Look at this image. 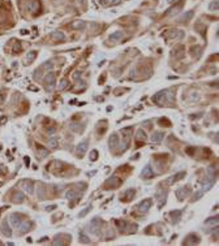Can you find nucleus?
Masks as SVG:
<instances>
[{"label": "nucleus", "mask_w": 219, "mask_h": 246, "mask_svg": "<svg viewBox=\"0 0 219 246\" xmlns=\"http://www.w3.org/2000/svg\"><path fill=\"white\" fill-rule=\"evenodd\" d=\"M136 194V190H134V189H129V190H126L125 191V198H126V201H128V199H130V198H133V195Z\"/></svg>", "instance_id": "35"}, {"label": "nucleus", "mask_w": 219, "mask_h": 246, "mask_svg": "<svg viewBox=\"0 0 219 246\" xmlns=\"http://www.w3.org/2000/svg\"><path fill=\"white\" fill-rule=\"evenodd\" d=\"M35 58H37V52H35V51H30V52H28V55H26V61H28V64L33 63Z\"/></svg>", "instance_id": "28"}, {"label": "nucleus", "mask_w": 219, "mask_h": 246, "mask_svg": "<svg viewBox=\"0 0 219 246\" xmlns=\"http://www.w3.org/2000/svg\"><path fill=\"white\" fill-rule=\"evenodd\" d=\"M119 142H120V139H119V135H117L116 133H113L111 137L108 138V146L111 150H115V148L119 146Z\"/></svg>", "instance_id": "7"}, {"label": "nucleus", "mask_w": 219, "mask_h": 246, "mask_svg": "<svg viewBox=\"0 0 219 246\" xmlns=\"http://www.w3.org/2000/svg\"><path fill=\"white\" fill-rule=\"evenodd\" d=\"M80 124H77V122H72V124H69V129L73 130V131H76V133H82L85 129V126L82 125V126H78Z\"/></svg>", "instance_id": "21"}, {"label": "nucleus", "mask_w": 219, "mask_h": 246, "mask_svg": "<svg viewBox=\"0 0 219 246\" xmlns=\"http://www.w3.org/2000/svg\"><path fill=\"white\" fill-rule=\"evenodd\" d=\"M28 7H29V11L30 12L35 13L37 11H39V2H38V0H32V2L28 4Z\"/></svg>", "instance_id": "19"}, {"label": "nucleus", "mask_w": 219, "mask_h": 246, "mask_svg": "<svg viewBox=\"0 0 219 246\" xmlns=\"http://www.w3.org/2000/svg\"><path fill=\"white\" fill-rule=\"evenodd\" d=\"M21 186H22V189L25 191H28L29 194H33L34 193V189H33V181L32 180H24L22 182H21Z\"/></svg>", "instance_id": "11"}, {"label": "nucleus", "mask_w": 219, "mask_h": 246, "mask_svg": "<svg viewBox=\"0 0 219 246\" xmlns=\"http://www.w3.org/2000/svg\"><path fill=\"white\" fill-rule=\"evenodd\" d=\"M100 3H102V4H106V3H107V0H100Z\"/></svg>", "instance_id": "49"}, {"label": "nucleus", "mask_w": 219, "mask_h": 246, "mask_svg": "<svg viewBox=\"0 0 219 246\" xmlns=\"http://www.w3.org/2000/svg\"><path fill=\"white\" fill-rule=\"evenodd\" d=\"M21 225V224H20ZM32 227V221H29V220H26V221H24V224L21 225V233H24V232H26V231H29V228Z\"/></svg>", "instance_id": "33"}, {"label": "nucleus", "mask_w": 219, "mask_h": 246, "mask_svg": "<svg viewBox=\"0 0 219 246\" xmlns=\"http://www.w3.org/2000/svg\"><path fill=\"white\" fill-rule=\"evenodd\" d=\"M164 138V133L163 131H154L151 135V142H154V143H159L162 142Z\"/></svg>", "instance_id": "15"}, {"label": "nucleus", "mask_w": 219, "mask_h": 246, "mask_svg": "<svg viewBox=\"0 0 219 246\" xmlns=\"http://www.w3.org/2000/svg\"><path fill=\"white\" fill-rule=\"evenodd\" d=\"M201 51H202V48H201L200 46L192 47V56H193L194 59H198L200 56H201Z\"/></svg>", "instance_id": "25"}, {"label": "nucleus", "mask_w": 219, "mask_h": 246, "mask_svg": "<svg viewBox=\"0 0 219 246\" xmlns=\"http://www.w3.org/2000/svg\"><path fill=\"white\" fill-rule=\"evenodd\" d=\"M5 121H7V117H5V116H3L2 118H0V125H3Z\"/></svg>", "instance_id": "46"}, {"label": "nucleus", "mask_w": 219, "mask_h": 246, "mask_svg": "<svg viewBox=\"0 0 219 246\" xmlns=\"http://www.w3.org/2000/svg\"><path fill=\"white\" fill-rule=\"evenodd\" d=\"M153 102L158 103L159 105H163L166 103H172L174 102V94L170 93V90H162L158 94L153 96Z\"/></svg>", "instance_id": "1"}, {"label": "nucleus", "mask_w": 219, "mask_h": 246, "mask_svg": "<svg viewBox=\"0 0 219 246\" xmlns=\"http://www.w3.org/2000/svg\"><path fill=\"white\" fill-rule=\"evenodd\" d=\"M97 159H98V151L97 150H93V151L90 152V160L91 161H95Z\"/></svg>", "instance_id": "39"}, {"label": "nucleus", "mask_w": 219, "mask_h": 246, "mask_svg": "<svg viewBox=\"0 0 219 246\" xmlns=\"http://www.w3.org/2000/svg\"><path fill=\"white\" fill-rule=\"evenodd\" d=\"M80 77H81V73H80V72H76V73L73 74V78H74V80H78Z\"/></svg>", "instance_id": "44"}, {"label": "nucleus", "mask_w": 219, "mask_h": 246, "mask_svg": "<svg viewBox=\"0 0 219 246\" xmlns=\"http://www.w3.org/2000/svg\"><path fill=\"white\" fill-rule=\"evenodd\" d=\"M55 208H56V206H47V207H46L47 211H54Z\"/></svg>", "instance_id": "45"}, {"label": "nucleus", "mask_w": 219, "mask_h": 246, "mask_svg": "<svg viewBox=\"0 0 219 246\" xmlns=\"http://www.w3.org/2000/svg\"><path fill=\"white\" fill-rule=\"evenodd\" d=\"M146 133H145V130H142V129H138L137 130V133H136V141H142V142H145L146 141Z\"/></svg>", "instance_id": "23"}, {"label": "nucleus", "mask_w": 219, "mask_h": 246, "mask_svg": "<svg viewBox=\"0 0 219 246\" xmlns=\"http://www.w3.org/2000/svg\"><path fill=\"white\" fill-rule=\"evenodd\" d=\"M67 86H68V80L67 78H63L60 82V85H59V90H64Z\"/></svg>", "instance_id": "38"}, {"label": "nucleus", "mask_w": 219, "mask_h": 246, "mask_svg": "<svg viewBox=\"0 0 219 246\" xmlns=\"http://www.w3.org/2000/svg\"><path fill=\"white\" fill-rule=\"evenodd\" d=\"M151 204H153V199H150V198L143 199L141 203L138 204V210L141 211V212H146V211H149V208L151 207Z\"/></svg>", "instance_id": "9"}, {"label": "nucleus", "mask_w": 219, "mask_h": 246, "mask_svg": "<svg viewBox=\"0 0 219 246\" xmlns=\"http://www.w3.org/2000/svg\"><path fill=\"white\" fill-rule=\"evenodd\" d=\"M47 145H49V147H51V148H56V147L59 146V141H58V138H56V137H52V138L49 139Z\"/></svg>", "instance_id": "27"}, {"label": "nucleus", "mask_w": 219, "mask_h": 246, "mask_svg": "<svg viewBox=\"0 0 219 246\" xmlns=\"http://www.w3.org/2000/svg\"><path fill=\"white\" fill-rule=\"evenodd\" d=\"M193 15H194L193 11H188L185 15H183V16L180 17V21H181V22H187V21H189L192 17H193Z\"/></svg>", "instance_id": "26"}, {"label": "nucleus", "mask_w": 219, "mask_h": 246, "mask_svg": "<svg viewBox=\"0 0 219 246\" xmlns=\"http://www.w3.org/2000/svg\"><path fill=\"white\" fill-rule=\"evenodd\" d=\"M71 28L74 30H84L86 28V22L82 20H77V21H73L71 24Z\"/></svg>", "instance_id": "14"}, {"label": "nucleus", "mask_w": 219, "mask_h": 246, "mask_svg": "<svg viewBox=\"0 0 219 246\" xmlns=\"http://www.w3.org/2000/svg\"><path fill=\"white\" fill-rule=\"evenodd\" d=\"M189 194H190V189H189V186L180 188V189H177V190H176V197H177V199H179V201L185 199Z\"/></svg>", "instance_id": "5"}, {"label": "nucleus", "mask_w": 219, "mask_h": 246, "mask_svg": "<svg viewBox=\"0 0 219 246\" xmlns=\"http://www.w3.org/2000/svg\"><path fill=\"white\" fill-rule=\"evenodd\" d=\"M183 37H184V32H181V30H168L164 34L166 39H181Z\"/></svg>", "instance_id": "2"}, {"label": "nucleus", "mask_w": 219, "mask_h": 246, "mask_svg": "<svg viewBox=\"0 0 219 246\" xmlns=\"http://www.w3.org/2000/svg\"><path fill=\"white\" fill-rule=\"evenodd\" d=\"M183 4H184V2H180V3H177L176 5H174L172 8H170V9L167 11V16H176L177 13L181 11Z\"/></svg>", "instance_id": "12"}, {"label": "nucleus", "mask_w": 219, "mask_h": 246, "mask_svg": "<svg viewBox=\"0 0 219 246\" xmlns=\"http://www.w3.org/2000/svg\"><path fill=\"white\" fill-rule=\"evenodd\" d=\"M78 240H80V242H82V244H90V238L84 233V232H80V234H78Z\"/></svg>", "instance_id": "29"}, {"label": "nucleus", "mask_w": 219, "mask_h": 246, "mask_svg": "<svg viewBox=\"0 0 219 246\" xmlns=\"http://www.w3.org/2000/svg\"><path fill=\"white\" fill-rule=\"evenodd\" d=\"M87 147H89V141L87 139L82 141V142H80L77 145V154L78 155H84V154L87 151Z\"/></svg>", "instance_id": "10"}, {"label": "nucleus", "mask_w": 219, "mask_h": 246, "mask_svg": "<svg viewBox=\"0 0 219 246\" xmlns=\"http://www.w3.org/2000/svg\"><path fill=\"white\" fill-rule=\"evenodd\" d=\"M21 221H22V220H21V215L20 214H13L12 216H11V223H12L13 227L20 225Z\"/></svg>", "instance_id": "20"}, {"label": "nucleus", "mask_w": 219, "mask_h": 246, "mask_svg": "<svg viewBox=\"0 0 219 246\" xmlns=\"http://www.w3.org/2000/svg\"><path fill=\"white\" fill-rule=\"evenodd\" d=\"M202 194H204V191H198V193H196V195H194V201L200 199L201 197H202Z\"/></svg>", "instance_id": "43"}, {"label": "nucleus", "mask_w": 219, "mask_h": 246, "mask_svg": "<svg viewBox=\"0 0 219 246\" xmlns=\"http://www.w3.org/2000/svg\"><path fill=\"white\" fill-rule=\"evenodd\" d=\"M218 8H219V2H218V0H214V2L210 3V5H209V11H211V12H217V11H218Z\"/></svg>", "instance_id": "32"}, {"label": "nucleus", "mask_w": 219, "mask_h": 246, "mask_svg": "<svg viewBox=\"0 0 219 246\" xmlns=\"http://www.w3.org/2000/svg\"><path fill=\"white\" fill-rule=\"evenodd\" d=\"M37 150H38L39 154H41L42 158H46L47 155H49V150H47V148H45L43 146H41V145H37Z\"/></svg>", "instance_id": "30"}, {"label": "nucleus", "mask_w": 219, "mask_h": 246, "mask_svg": "<svg viewBox=\"0 0 219 246\" xmlns=\"http://www.w3.org/2000/svg\"><path fill=\"white\" fill-rule=\"evenodd\" d=\"M65 197L69 199V201H72V199H74L77 197V193L76 191H73V190H69V191H67V194H65Z\"/></svg>", "instance_id": "36"}, {"label": "nucleus", "mask_w": 219, "mask_h": 246, "mask_svg": "<svg viewBox=\"0 0 219 246\" xmlns=\"http://www.w3.org/2000/svg\"><path fill=\"white\" fill-rule=\"evenodd\" d=\"M24 198H25L24 194L19 191V193H16V194L13 195V202H16V203H21V202H24Z\"/></svg>", "instance_id": "31"}, {"label": "nucleus", "mask_w": 219, "mask_h": 246, "mask_svg": "<svg viewBox=\"0 0 219 246\" xmlns=\"http://www.w3.org/2000/svg\"><path fill=\"white\" fill-rule=\"evenodd\" d=\"M153 176H154L153 168H151L150 165H146L145 168L142 169V172H141V177H142V178H145V180H149V178H151Z\"/></svg>", "instance_id": "13"}, {"label": "nucleus", "mask_w": 219, "mask_h": 246, "mask_svg": "<svg viewBox=\"0 0 219 246\" xmlns=\"http://www.w3.org/2000/svg\"><path fill=\"white\" fill-rule=\"evenodd\" d=\"M90 210H91V207H90V206H89V207H85L84 210H82V211H81V212H80V214H78V216H80V218H84V216H85V215H86L87 212H89V211H90Z\"/></svg>", "instance_id": "41"}, {"label": "nucleus", "mask_w": 219, "mask_h": 246, "mask_svg": "<svg viewBox=\"0 0 219 246\" xmlns=\"http://www.w3.org/2000/svg\"><path fill=\"white\" fill-rule=\"evenodd\" d=\"M3 232H4V234H7L8 237H9V236L12 234V232L9 231V227H8L7 224H4V225H3Z\"/></svg>", "instance_id": "40"}, {"label": "nucleus", "mask_w": 219, "mask_h": 246, "mask_svg": "<svg viewBox=\"0 0 219 246\" xmlns=\"http://www.w3.org/2000/svg\"><path fill=\"white\" fill-rule=\"evenodd\" d=\"M172 2H175V0H167V3H172Z\"/></svg>", "instance_id": "50"}, {"label": "nucleus", "mask_w": 219, "mask_h": 246, "mask_svg": "<svg viewBox=\"0 0 219 246\" xmlns=\"http://www.w3.org/2000/svg\"><path fill=\"white\" fill-rule=\"evenodd\" d=\"M218 224V218H210L205 221V225H217Z\"/></svg>", "instance_id": "34"}, {"label": "nucleus", "mask_w": 219, "mask_h": 246, "mask_svg": "<svg viewBox=\"0 0 219 246\" xmlns=\"http://www.w3.org/2000/svg\"><path fill=\"white\" fill-rule=\"evenodd\" d=\"M0 173H2V165H0Z\"/></svg>", "instance_id": "51"}, {"label": "nucleus", "mask_w": 219, "mask_h": 246, "mask_svg": "<svg viewBox=\"0 0 219 246\" xmlns=\"http://www.w3.org/2000/svg\"><path fill=\"white\" fill-rule=\"evenodd\" d=\"M121 184V180L119 177H116V176H113V177H110L106 182H104V186H106V189H110V188H112V189H115L117 188Z\"/></svg>", "instance_id": "3"}, {"label": "nucleus", "mask_w": 219, "mask_h": 246, "mask_svg": "<svg viewBox=\"0 0 219 246\" xmlns=\"http://www.w3.org/2000/svg\"><path fill=\"white\" fill-rule=\"evenodd\" d=\"M45 82H46V87L47 90H52L55 86V73H47V76L45 77Z\"/></svg>", "instance_id": "4"}, {"label": "nucleus", "mask_w": 219, "mask_h": 246, "mask_svg": "<svg viewBox=\"0 0 219 246\" xmlns=\"http://www.w3.org/2000/svg\"><path fill=\"white\" fill-rule=\"evenodd\" d=\"M130 133H132V126H129V128H124L121 129V134H124V138H125V143L129 142V135Z\"/></svg>", "instance_id": "24"}, {"label": "nucleus", "mask_w": 219, "mask_h": 246, "mask_svg": "<svg viewBox=\"0 0 219 246\" xmlns=\"http://www.w3.org/2000/svg\"><path fill=\"white\" fill-rule=\"evenodd\" d=\"M183 244H185V245H197V244H200V237L197 234H194V233H190V234L187 236V238H185V241H184Z\"/></svg>", "instance_id": "8"}, {"label": "nucleus", "mask_w": 219, "mask_h": 246, "mask_svg": "<svg viewBox=\"0 0 219 246\" xmlns=\"http://www.w3.org/2000/svg\"><path fill=\"white\" fill-rule=\"evenodd\" d=\"M121 0H113V2L111 3V5H117V4H120Z\"/></svg>", "instance_id": "47"}, {"label": "nucleus", "mask_w": 219, "mask_h": 246, "mask_svg": "<svg viewBox=\"0 0 219 246\" xmlns=\"http://www.w3.org/2000/svg\"><path fill=\"white\" fill-rule=\"evenodd\" d=\"M184 176H185V172H179V173H176V175H174L172 177H170V178L167 180V184H168V185H171V184H175L176 181H179V180H181Z\"/></svg>", "instance_id": "16"}, {"label": "nucleus", "mask_w": 219, "mask_h": 246, "mask_svg": "<svg viewBox=\"0 0 219 246\" xmlns=\"http://www.w3.org/2000/svg\"><path fill=\"white\" fill-rule=\"evenodd\" d=\"M116 224H117V227H119L120 229H125V227L128 225V224H126V221H123V220H121V221H120V220H117Z\"/></svg>", "instance_id": "42"}, {"label": "nucleus", "mask_w": 219, "mask_h": 246, "mask_svg": "<svg viewBox=\"0 0 219 246\" xmlns=\"http://www.w3.org/2000/svg\"><path fill=\"white\" fill-rule=\"evenodd\" d=\"M50 37H51L52 41H56V42H59V41L61 42V41H64V39H65V35L61 32H52L50 34Z\"/></svg>", "instance_id": "17"}, {"label": "nucleus", "mask_w": 219, "mask_h": 246, "mask_svg": "<svg viewBox=\"0 0 219 246\" xmlns=\"http://www.w3.org/2000/svg\"><path fill=\"white\" fill-rule=\"evenodd\" d=\"M121 38H123V32H115V33H112L111 35H110V41L113 42V43L119 42Z\"/></svg>", "instance_id": "22"}, {"label": "nucleus", "mask_w": 219, "mask_h": 246, "mask_svg": "<svg viewBox=\"0 0 219 246\" xmlns=\"http://www.w3.org/2000/svg\"><path fill=\"white\" fill-rule=\"evenodd\" d=\"M181 211L180 210H175V211H171L170 215H171V218H172V223L174 224H176L179 220L181 219Z\"/></svg>", "instance_id": "18"}, {"label": "nucleus", "mask_w": 219, "mask_h": 246, "mask_svg": "<svg viewBox=\"0 0 219 246\" xmlns=\"http://www.w3.org/2000/svg\"><path fill=\"white\" fill-rule=\"evenodd\" d=\"M100 228V220H99V218H94L93 220L90 221L89 224V231L91 232V233H94V234H98V229Z\"/></svg>", "instance_id": "6"}, {"label": "nucleus", "mask_w": 219, "mask_h": 246, "mask_svg": "<svg viewBox=\"0 0 219 246\" xmlns=\"http://www.w3.org/2000/svg\"><path fill=\"white\" fill-rule=\"evenodd\" d=\"M56 129L55 128H51V129H49V133H54V131H55Z\"/></svg>", "instance_id": "48"}, {"label": "nucleus", "mask_w": 219, "mask_h": 246, "mask_svg": "<svg viewBox=\"0 0 219 246\" xmlns=\"http://www.w3.org/2000/svg\"><path fill=\"white\" fill-rule=\"evenodd\" d=\"M41 68H42V69H47V70H51L52 68H54V64H52L51 61H46L45 64H42V65H41Z\"/></svg>", "instance_id": "37"}]
</instances>
